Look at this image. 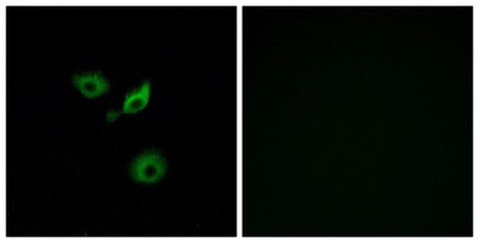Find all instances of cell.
<instances>
[{"label":"cell","mask_w":479,"mask_h":243,"mask_svg":"<svg viewBox=\"0 0 479 243\" xmlns=\"http://www.w3.org/2000/svg\"><path fill=\"white\" fill-rule=\"evenodd\" d=\"M166 162L157 152H146L132 162L131 178L136 183H155L166 173Z\"/></svg>","instance_id":"obj_1"},{"label":"cell","mask_w":479,"mask_h":243,"mask_svg":"<svg viewBox=\"0 0 479 243\" xmlns=\"http://www.w3.org/2000/svg\"><path fill=\"white\" fill-rule=\"evenodd\" d=\"M74 87L86 97H97L109 92L110 84L99 72H85L72 76Z\"/></svg>","instance_id":"obj_2"},{"label":"cell","mask_w":479,"mask_h":243,"mask_svg":"<svg viewBox=\"0 0 479 243\" xmlns=\"http://www.w3.org/2000/svg\"><path fill=\"white\" fill-rule=\"evenodd\" d=\"M150 82H145L142 87L126 95L125 104L122 112L124 114H135L142 110L147 105L150 99Z\"/></svg>","instance_id":"obj_3"},{"label":"cell","mask_w":479,"mask_h":243,"mask_svg":"<svg viewBox=\"0 0 479 243\" xmlns=\"http://www.w3.org/2000/svg\"><path fill=\"white\" fill-rule=\"evenodd\" d=\"M120 112H110L107 114V122H115L117 117H120Z\"/></svg>","instance_id":"obj_4"}]
</instances>
